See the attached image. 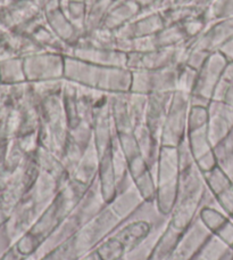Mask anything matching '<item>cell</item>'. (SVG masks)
<instances>
[{"label": "cell", "instance_id": "6da1fadb", "mask_svg": "<svg viewBox=\"0 0 233 260\" xmlns=\"http://www.w3.org/2000/svg\"><path fill=\"white\" fill-rule=\"evenodd\" d=\"M122 222L108 204H106L96 217L83 225L76 233L44 254L39 260H81L113 234Z\"/></svg>", "mask_w": 233, "mask_h": 260}, {"label": "cell", "instance_id": "7a4b0ae2", "mask_svg": "<svg viewBox=\"0 0 233 260\" xmlns=\"http://www.w3.org/2000/svg\"><path fill=\"white\" fill-rule=\"evenodd\" d=\"M214 202H216L215 198L208 191L203 173L195 164L181 171L178 197L169 217V224L175 230L185 232L198 217L200 208Z\"/></svg>", "mask_w": 233, "mask_h": 260}, {"label": "cell", "instance_id": "3957f363", "mask_svg": "<svg viewBox=\"0 0 233 260\" xmlns=\"http://www.w3.org/2000/svg\"><path fill=\"white\" fill-rule=\"evenodd\" d=\"M90 187H87L85 185L77 183L76 180L69 178L60 187L55 199L27 232H30L41 244H44L45 241L58 229L59 225L69 216V213L76 208Z\"/></svg>", "mask_w": 233, "mask_h": 260}, {"label": "cell", "instance_id": "277c9868", "mask_svg": "<svg viewBox=\"0 0 233 260\" xmlns=\"http://www.w3.org/2000/svg\"><path fill=\"white\" fill-rule=\"evenodd\" d=\"M105 207L106 203L100 194L99 183L97 178L76 208L69 213V216L59 225L58 229L45 241L43 247L40 248L34 258L39 260L44 254L71 238L83 225H86L93 217H96Z\"/></svg>", "mask_w": 233, "mask_h": 260}, {"label": "cell", "instance_id": "5b68a950", "mask_svg": "<svg viewBox=\"0 0 233 260\" xmlns=\"http://www.w3.org/2000/svg\"><path fill=\"white\" fill-rule=\"evenodd\" d=\"M38 134L40 145L60 157L69 135L62 94L50 96L40 102Z\"/></svg>", "mask_w": 233, "mask_h": 260}, {"label": "cell", "instance_id": "8992f818", "mask_svg": "<svg viewBox=\"0 0 233 260\" xmlns=\"http://www.w3.org/2000/svg\"><path fill=\"white\" fill-rule=\"evenodd\" d=\"M180 166L176 147L162 146L156 170L155 206L163 216L170 217L179 192Z\"/></svg>", "mask_w": 233, "mask_h": 260}, {"label": "cell", "instance_id": "52a82bcc", "mask_svg": "<svg viewBox=\"0 0 233 260\" xmlns=\"http://www.w3.org/2000/svg\"><path fill=\"white\" fill-rule=\"evenodd\" d=\"M190 94L182 90L173 92L161 134V145L176 147L188 134Z\"/></svg>", "mask_w": 233, "mask_h": 260}, {"label": "cell", "instance_id": "ba28073f", "mask_svg": "<svg viewBox=\"0 0 233 260\" xmlns=\"http://www.w3.org/2000/svg\"><path fill=\"white\" fill-rule=\"evenodd\" d=\"M180 67L160 70H139L132 72L131 92L150 95L155 92H174L178 90Z\"/></svg>", "mask_w": 233, "mask_h": 260}, {"label": "cell", "instance_id": "9c48e42d", "mask_svg": "<svg viewBox=\"0 0 233 260\" xmlns=\"http://www.w3.org/2000/svg\"><path fill=\"white\" fill-rule=\"evenodd\" d=\"M26 82L35 83L64 80L65 56L60 54L40 52L23 58Z\"/></svg>", "mask_w": 233, "mask_h": 260}, {"label": "cell", "instance_id": "30bf717a", "mask_svg": "<svg viewBox=\"0 0 233 260\" xmlns=\"http://www.w3.org/2000/svg\"><path fill=\"white\" fill-rule=\"evenodd\" d=\"M227 63L229 61L220 52L209 55L207 61L198 70L195 87L190 94L212 101Z\"/></svg>", "mask_w": 233, "mask_h": 260}, {"label": "cell", "instance_id": "8fae6325", "mask_svg": "<svg viewBox=\"0 0 233 260\" xmlns=\"http://www.w3.org/2000/svg\"><path fill=\"white\" fill-rule=\"evenodd\" d=\"M233 38V17L215 20L209 23L202 35L190 43L192 49L209 54L217 53Z\"/></svg>", "mask_w": 233, "mask_h": 260}, {"label": "cell", "instance_id": "7c38bea8", "mask_svg": "<svg viewBox=\"0 0 233 260\" xmlns=\"http://www.w3.org/2000/svg\"><path fill=\"white\" fill-rule=\"evenodd\" d=\"M93 142L101 155L108 150L116 135L113 118L110 112V95L105 94L100 97L93 113Z\"/></svg>", "mask_w": 233, "mask_h": 260}, {"label": "cell", "instance_id": "4fadbf2b", "mask_svg": "<svg viewBox=\"0 0 233 260\" xmlns=\"http://www.w3.org/2000/svg\"><path fill=\"white\" fill-rule=\"evenodd\" d=\"M104 67L91 64L72 56H65L64 80L76 86L98 90L102 78Z\"/></svg>", "mask_w": 233, "mask_h": 260}, {"label": "cell", "instance_id": "5bb4252c", "mask_svg": "<svg viewBox=\"0 0 233 260\" xmlns=\"http://www.w3.org/2000/svg\"><path fill=\"white\" fill-rule=\"evenodd\" d=\"M207 133L213 147L217 145L233 128V106L212 100L207 106Z\"/></svg>", "mask_w": 233, "mask_h": 260}, {"label": "cell", "instance_id": "9a60e30c", "mask_svg": "<svg viewBox=\"0 0 233 260\" xmlns=\"http://www.w3.org/2000/svg\"><path fill=\"white\" fill-rule=\"evenodd\" d=\"M169 67H179L176 61V47L158 48L149 53L127 54L125 68L131 72L139 70H160Z\"/></svg>", "mask_w": 233, "mask_h": 260}, {"label": "cell", "instance_id": "2e32d148", "mask_svg": "<svg viewBox=\"0 0 233 260\" xmlns=\"http://www.w3.org/2000/svg\"><path fill=\"white\" fill-rule=\"evenodd\" d=\"M68 56L104 68H125V63H127L125 54L120 53L118 50L92 47L81 40L75 46H73Z\"/></svg>", "mask_w": 233, "mask_h": 260}, {"label": "cell", "instance_id": "e0dca14e", "mask_svg": "<svg viewBox=\"0 0 233 260\" xmlns=\"http://www.w3.org/2000/svg\"><path fill=\"white\" fill-rule=\"evenodd\" d=\"M209 236L211 233L205 229L197 217L183 233L174 251L165 260H192Z\"/></svg>", "mask_w": 233, "mask_h": 260}, {"label": "cell", "instance_id": "ac0fdd59", "mask_svg": "<svg viewBox=\"0 0 233 260\" xmlns=\"http://www.w3.org/2000/svg\"><path fill=\"white\" fill-rule=\"evenodd\" d=\"M165 26L161 13L140 14L133 21L116 31V37L123 39H138L155 36Z\"/></svg>", "mask_w": 233, "mask_h": 260}, {"label": "cell", "instance_id": "d6986e66", "mask_svg": "<svg viewBox=\"0 0 233 260\" xmlns=\"http://www.w3.org/2000/svg\"><path fill=\"white\" fill-rule=\"evenodd\" d=\"M173 92H155L148 95L144 124L161 141V134Z\"/></svg>", "mask_w": 233, "mask_h": 260}, {"label": "cell", "instance_id": "ffe728a7", "mask_svg": "<svg viewBox=\"0 0 233 260\" xmlns=\"http://www.w3.org/2000/svg\"><path fill=\"white\" fill-rule=\"evenodd\" d=\"M132 72L127 68H104L98 90L109 95L128 94L131 91Z\"/></svg>", "mask_w": 233, "mask_h": 260}, {"label": "cell", "instance_id": "44dd1931", "mask_svg": "<svg viewBox=\"0 0 233 260\" xmlns=\"http://www.w3.org/2000/svg\"><path fill=\"white\" fill-rule=\"evenodd\" d=\"M46 20L49 29L58 37V38L66 44L68 47L75 46L82 38V34L79 31L75 25L68 20L62 9H56L54 12L47 13Z\"/></svg>", "mask_w": 233, "mask_h": 260}, {"label": "cell", "instance_id": "7402d4cb", "mask_svg": "<svg viewBox=\"0 0 233 260\" xmlns=\"http://www.w3.org/2000/svg\"><path fill=\"white\" fill-rule=\"evenodd\" d=\"M141 13V9L133 0H120L115 2L109 9L102 27L110 31H119L124 25L133 21Z\"/></svg>", "mask_w": 233, "mask_h": 260}, {"label": "cell", "instance_id": "603a6c76", "mask_svg": "<svg viewBox=\"0 0 233 260\" xmlns=\"http://www.w3.org/2000/svg\"><path fill=\"white\" fill-rule=\"evenodd\" d=\"M99 161L100 154L95 145V142L92 141L90 145L87 147L85 153H83L80 164L77 165L71 178L87 187H90L98 177Z\"/></svg>", "mask_w": 233, "mask_h": 260}, {"label": "cell", "instance_id": "cb8c5ba5", "mask_svg": "<svg viewBox=\"0 0 233 260\" xmlns=\"http://www.w3.org/2000/svg\"><path fill=\"white\" fill-rule=\"evenodd\" d=\"M133 133L138 142L140 153H141L143 159L146 160L149 169L156 176L158 157H160L162 147L161 141L148 129L144 123L134 128Z\"/></svg>", "mask_w": 233, "mask_h": 260}, {"label": "cell", "instance_id": "d4e9b609", "mask_svg": "<svg viewBox=\"0 0 233 260\" xmlns=\"http://www.w3.org/2000/svg\"><path fill=\"white\" fill-rule=\"evenodd\" d=\"M97 178L101 197L105 203L108 204L118 193V179H116L113 160H111L110 147L100 155L99 171H98Z\"/></svg>", "mask_w": 233, "mask_h": 260}, {"label": "cell", "instance_id": "484cf974", "mask_svg": "<svg viewBox=\"0 0 233 260\" xmlns=\"http://www.w3.org/2000/svg\"><path fill=\"white\" fill-rule=\"evenodd\" d=\"M34 159L41 171H46V173L54 176L62 185H64L71 178L66 169L64 168L60 157L51 151L47 150L44 146L39 145V147L36 148V151L34 152Z\"/></svg>", "mask_w": 233, "mask_h": 260}, {"label": "cell", "instance_id": "4316f807", "mask_svg": "<svg viewBox=\"0 0 233 260\" xmlns=\"http://www.w3.org/2000/svg\"><path fill=\"white\" fill-rule=\"evenodd\" d=\"M110 112L116 134L133 132L134 127L129 113L127 94L110 95Z\"/></svg>", "mask_w": 233, "mask_h": 260}, {"label": "cell", "instance_id": "83f0119b", "mask_svg": "<svg viewBox=\"0 0 233 260\" xmlns=\"http://www.w3.org/2000/svg\"><path fill=\"white\" fill-rule=\"evenodd\" d=\"M184 232H180L172 227L169 222L163 231L160 239L153 248L152 252L148 260H165L170 254L174 251L176 245L180 242Z\"/></svg>", "mask_w": 233, "mask_h": 260}, {"label": "cell", "instance_id": "f1b7e54d", "mask_svg": "<svg viewBox=\"0 0 233 260\" xmlns=\"http://www.w3.org/2000/svg\"><path fill=\"white\" fill-rule=\"evenodd\" d=\"M32 38L36 41V44L39 45V47L43 52L60 54L64 55V56H68L69 53H71L72 48L68 47L66 44H64L63 41L49 29L48 24L40 27V29L32 36Z\"/></svg>", "mask_w": 233, "mask_h": 260}, {"label": "cell", "instance_id": "f546056e", "mask_svg": "<svg viewBox=\"0 0 233 260\" xmlns=\"http://www.w3.org/2000/svg\"><path fill=\"white\" fill-rule=\"evenodd\" d=\"M115 0H87L86 34L101 27Z\"/></svg>", "mask_w": 233, "mask_h": 260}, {"label": "cell", "instance_id": "4dcf8cb0", "mask_svg": "<svg viewBox=\"0 0 233 260\" xmlns=\"http://www.w3.org/2000/svg\"><path fill=\"white\" fill-rule=\"evenodd\" d=\"M62 100L66 114L69 130L74 129L80 124V114H79L77 104V86L72 82L65 80L64 88L62 91Z\"/></svg>", "mask_w": 233, "mask_h": 260}, {"label": "cell", "instance_id": "1f68e13d", "mask_svg": "<svg viewBox=\"0 0 233 260\" xmlns=\"http://www.w3.org/2000/svg\"><path fill=\"white\" fill-rule=\"evenodd\" d=\"M198 218L203 226L211 234H215L221 227L229 220V216L223 212L216 202L206 203L200 208Z\"/></svg>", "mask_w": 233, "mask_h": 260}, {"label": "cell", "instance_id": "d6a6232c", "mask_svg": "<svg viewBox=\"0 0 233 260\" xmlns=\"http://www.w3.org/2000/svg\"><path fill=\"white\" fill-rule=\"evenodd\" d=\"M155 39L158 48H172L189 43L181 24L165 25L157 35H155Z\"/></svg>", "mask_w": 233, "mask_h": 260}, {"label": "cell", "instance_id": "836d02e7", "mask_svg": "<svg viewBox=\"0 0 233 260\" xmlns=\"http://www.w3.org/2000/svg\"><path fill=\"white\" fill-rule=\"evenodd\" d=\"M81 41L96 48L116 50L118 37H116L114 31H110L101 26L96 30L88 32V34L85 35V37H82Z\"/></svg>", "mask_w": 233, "mask_h": 260}, {"label": "cell", "instance_id": "e575fe53", "mask_svg": "<svg viewBox=\"0 0 233 260\" xmlns=\"http://www.w3.org/2000/svg\"><path fill=\"white\" fill-rule=\"evenodd\" d=\"M205 184L214 198L220 195L233 185V180L227 176L220 166L215 167L211 171L203 174Z\"/></svg>", "mask_w": 233, "mask_h": 260}, {"label": "cell", "instance_id": "d590c367", "mask_svg": "<svg viewBox=\"0 0 233 260\" xmlns=\"http://www.w3.org/2000/svg\"><path fill=\"white\" fill-rule=\"evenodd\" d=\"M212 21L211 15H209V9H207V11L198 12L183 23H181V26H182L189 43L202 35Z\"/></svg>", "mask_w": 233, "mask_h": 260}, {"label": "cell", "instance_id": "8d00e7d4", "mask_svg": "<svg viewBox=\"0 0 233 260\" xmlns=\"http://www.w3.org/2000/svg\"><path fill=\"white\" fill-rule=\"evenodd\" d=\"M186 139H188L189 146L192 152V155L195 157V161L198 160L199 157L207 154L208 152L213 151V145L211 141H209L207 127L193 130L186 134Z\"/></svg>", "mask_w": 233, "mask_h": 260}, {"label": "cell", "instance_id": "74e56055", "mask_svg": "<svg viewBox=\"0 0 233 260\" xmlns=\"http://www.w3.org/2000/svg\"><path fill=\"white\" fill-rule=\"evenodd\" d=\"M147 102H148L147 95L136 94V92H131V91L127 94V103H128L129 113H130V117H131L134 128L144 123Z\"/></svg>", "mask_w": 233, "mask_h": 260}, {"label": "cell", "instance_id": "f35d334b", "mask_svg": "<svg viewBox=\"0 0 233 260\" xmlns=\"http://www.w3.org/2000/svg\"><path fill=\"white\" fill-rule=\"evenodd\" d=\"M138 192L141 195L144 202H155L156 198V176L150 169L132 179Z\"/></svg>", "mask_w": 233, "mask_h": 260}, {"label": "cell", "instance_id": "ab89813d", "mask_svg": "<svg viewBox=\"0 0 233 260\" xmlns=\"http://www.w3.org/2000/svg\"><path fill=\"white\" fill-rule=\"evenodd\" d=\"M85 151L86 150H83L81 146H79L68 135L66 145H65L62 155H60V160H62V164L64 166V168L66 169L69 177H71L74 171H75L77 165L80 164L81 157Z\"/></svg>", "mask_w": 233, "mask_h": 260}, {"label": "cell", "instance_id": "60d3db41", "mask_svg": "<svg viewBox=\"0 0 233 260\" xmlns=\"http://www.w3.org/2000/svg\"><path fill=\"white\" fill-rule=\"evenodd\" d=\"M198 12H200V9L193 6H174V5H171L161 13V15L165 25H173L181 24Z\"/></svg>", "mask_w": 233, "mask_h": 260}, {"label": "cell", "instance_id": "b9f144b4", "mask_svg": "<svg viewBox=\"0 0 233 260\" xmlns=\"http://www.w3.org/2000/svg\"><path fill=\"white\" fill-rule=\"evenodd\" d=\"M65 13L76 29L81 32L82 36L86 35V18H87V5L86 3L69 2L64 8H60Z\"/></svg>", "mask_w": 233, "mask_h": 260}, {"label": "cell", "instance_id": "7bdbcfd3", "mask_svg": "<svg viewBox=\"0 0 233 260\" xmlns=\"http://www.w3.org/2000/svg\"><path fill=\"white\" fill-rule=\"evenodd\" d=\"M101 260H121L125 254L124 248L113 235H109L96 248Z\"/></svg>", "mask_w": 233, "mask_h": 260}, {"label": "cell", "instance_id": "ee69618b", "mask_svg": "<svg viewBox=\"0 0 233 260\" xmlns=\"http://www.w3.org/2000/svg\"><path fill=\"white\" fill-rule=\"evenodd\" d=\"M65 80H51L30 83L31 90L39 102L48 99L50 96L62 94Z\"/></svg>", "mask_w": 233, "mask_h": 260}, {"label": "cell", "instance_id": "f6af8a7d", "mask_svg": "<svg viewBox=\"0 0 233 260\" xmlns=\"http://www.w3.org/2000/svg\"><path fill=\"white\" fill-rule=\"evenodd\" d=\"M208 110L207 106L190 105L188 114V133L207 127Z\"/></svg>", "mask_w": 233, "mask_h": 260}, {"label": "cell", "instance_id": "bcb514c9", "mask_svg": "<svg viewBox=\"0 0 233 260\" xmlns=\"http://www.w3.org/2000/svg\"><path fill=\"white\" fill-rule=\"evenodd\" d=\"M118 138H119V143L120 146L122 148V151L124 152L125 156H127L128 161L134 159L139 155H141L140 153L139 146H138V142L136 139V136H134V133H123V134H118Z\"/></svg>", "mask_w": 233, "mask_h": 260}, {"label": "cell", "instance_id": "7dc6e473", "mask_svg": "<svg viewBox=\"0 0 233 260\" xmlns=\"http://www.w3.org/2000/svg\"><path fill=\"white\" fill-rule=\"evenodd\" d=\"M198 71L188 65H181L179 68V76H178V90H182L185 92L192 91L196 79H197Z\"/></svg>", "mask_w": 233, "mask_h": 260}, {"label": "cell", "instance_id": "c3c4849f", "mask_svg": "<svg viewBox=\"0 0 233 260\" xmlns=\"http://www.w3.org/2000/svg\"><path fill=\"white\" fill-rule=\"evenodd\" d=\"M176 151H178L180 171L188 169L191 166L195 165V157L192 155V152H191V148L189 146L186 137L179 144L178 146H176Z\"/></svg>", "mask_w": 233, "mask_h": 260}, {"label": "cell", "instance_id": "681fc988", "mask_svg": "<svg viewBox=\"0 0 233 260\" xmlns=\"http://www.w3.org/2000/svg\"><path fill=\"white\" fill-rule=\"evenodd\" d=\"M214 152L217 157L218 165L233 154V128L224 139H222L217 145L214 146Z\"/></svg>", "mask_w": 233, "mask_h": 260}, {"label": "cell", "instance_id": "f907efd6", "mask_svg": "<svg viewBox=\"0 0 233 260\" xmlns=\"http://www.w3.org/2000/svg\"><path fill=\"white\" fill-rule=\"evenodd\" d=\"M132 53H149L158 49L155 36L143 37V38L132 39Z\"/></svg>", "mask_w": 233, "mask_h": 260}, {"label": "cell", "instance_id": "816d5d0a", "mask_svg": "<svg viewBox=\"0 0 233 260\" xmlns=\"http://www.w3.org/2000/svg\"><path fill=\"white\" fill-rule=\"evenodd\" d=\"M215 201L218 208L230 217L233 213V185L226 191L215 197Z\"/></svg>", "mask_w": 233, "mask_h": 260}, {"label": "cell", "instance_id": "f5cc1de1", "mask_svg": "<svg viewBox=\"0 0 233 260\" xmlns=\"http://www.w3.org/2000/svg\"><path fill=\"white\" fill-rule=\"evenodd\" d=\"M209 55H211L209 53L203 52V50H198V49H192L190 47L188 57H186V61H185V65H188V67L197 70L198 71V70L205 64V62L207 61Z\"/></svg>", "mask_w": 233, "mask_h": 260}, {"label": "cell", "instance_id": "db71d44e", "mask_svg": "<svg viewBox=\"0 0 233 260\" xmlns=\"http://www.w3.org/2000/svg\"><path fill=\"white\" fill-rule=\"evenodd\" d=\"M195 164L203 174L207 173V171H211L212 169L215 168V167H217L218 161H217V157L215 155V152H214V148H213V151L208 152L207 154H205L202 157H199L198 160H196Z\"/></svg>", "mask_w": 233, "mask_h": 260}, {"label": "cell", "instance_id": "11a10c76", "mask_svg": "<svg viewBox=\"0 0 233 260\" xmlns=\"http://www.w3.org/2000/svg\"><path fill=\"white\" fill-rule=\"evenodd\" d=\"M222 242H224L230 248L233 247V221L229 218L224 225H223L220 230H218L215 234Z\"/></svg>", "mask_w": 233, "mask_h": 260}, {"label": "cell", "instance_id": "9f6ffc18", "mask_svg": "<svg viewBox=\"0 0 233 260\" xmlns=\"http://www.w3.org/2000/svg\"><path fill=\"white\" fill-rule=\"evenodd\" d=\"M25 258L22 257L20 253L16 251V249L11 245L6 250H5L4 253L0 256V260H24Z\"/></svg>", "mask_w": 233, "mask_h": 260}, {"label": "cell", "instance_id": "6f0895ef", "mask_svg": "<svg viewBox=\"0 0 233 260\" xmlns=\"http://www.w3.org/2000/svg\"><path fill=\"white\" fill-rule=\"evenodd\" d=\"M218 166H220L221 168L227 174V176H229V177L233 180V154L227 157L226 160L221 162Z\"/></svg>", "mask_w": 233, "mask_h": 260}, {"label": "cell", "instance_id": "680465c9", "mask_svg": "<svg viewBox=\"0 0 233 260\" xmlns=\"http://www.w3.org/2000/svg\"><path fill=\"white\" fill-rule=\"evenodd\" d=\"M174 6H192L193 0H171Z\"/></svg>", "mask_w": 233, "mask_h": 260}, {"label": "cell", "instance_id": "91938a15", "mask_svg": "<svg viewBox=\"0 0 233 260\" xmlns=\"http://www.w3.org/2000/svg\"><path fill=\"white\" fill-rule=\"evenodd\" d=\"M229 218H230V219H231V220H232V221H233V213H232V215H231V216H230V217H229Z\"/></svg>", "mask_w": 233, "mask_h": 260}, {"label": "cell", "instance_id": "94428289", "mask_svg": "<svg viewBox=\"0 0 233 260\" xmlns=\"http://www.w3.org/2000/svg\"><path fill=\"white\" fill-rule=\"evenodd\" d=\"M231 250H232V251H233V247H232V248H231Z\"/></svg>", "mask_w": 233, "mask_h": 260}]
</instances>
